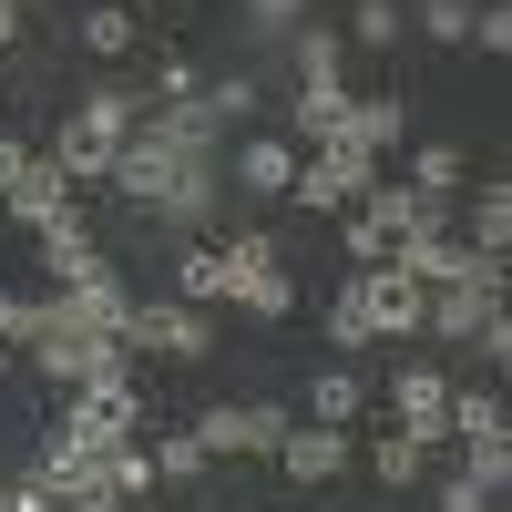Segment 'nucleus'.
<instances>
[{
  "label": "nucleus",
  "instance_id": "obj_18",
  "mask_svg": "<svg viewBox=\"0 0 512 512\" xmlns=\"http://www.w3.org/2000/svg\"><path fill=\"white\" fill-rule=\"evenodd\" d=\"M175 297H185V308H216V297H226V246H216V236H185V256H175Z\"/></svg>",
  "mask_w": 512,
  "mask_h": 512
},
{
  "label": "nucleus",
  "instance_id": "obj_25",
  "mask_svg": "<svg viewBox=\"0 0 512 512\" xmlns=\"http://www.w3.org/2000/svg\"><path fill=\"white\" fill-rule=\"evenodd\" d=\"M369 482H379V492H410V482H420V441L379 431V441H369Z\"/></svg>",
  "mask_w": 512,
  "mask_h": 512
},
{
  "label": "nucleus",
  "instance_id": "obj_40",
  "mask_svg": "<svg viewBox=\"0 0 512 512\" xmlns=\"http://www.w3.org/2000/svg\"><path fill=\"white\" fill-rule=\"evenodd\" d=\"M0 379H11V349H0Z\"/></svg>",
  "mask_w": 512,
  "mask_h": 512
},
{
  "label": "nucleus",
  "instance_id": "obj_2",
  "mask_svg": "<svg viewBox=\"0 0 512 512\" xmlns=\"http://www.w3.org/2000/svg\"><path fill=\"white\" fill-rule=\"evenodd\" d=\"M144 123V93H123V82H93L72 113H62V134L41 144V164H52L62 185H103L113 175V144Z\"/></svg>",
  "mask_w": 512,
  "mask_h": 512
},
{
  "label": "nucleus",
  "instance_id": "obj_3",
  "mask_svg": "<svg viewBox=\"0 0 512 512\" xmlns=\"http://www.w3.org/2000/svg\"><path fill=\"white\" fill-rule=\"evenodd\" d=\"M195 154H216V144H205V134H185L175 113H144L134 134L113 144V175H103V185H113L123 205H134V216H154V205L185 185V164H195Z\"/></svg>",
  "mask_w": 512,
  "mask_h": 512
},
{
  "label": "nucleus",
  "instance_id": "obj_14",
  "mask_svg": "<svg viewBox=\"0 0 512 512\" xmlns=\"http://www.w3.org/2000/svg\"><path fill=\"white\" fill-rule=\"evenodd\" d=\"M390 267H400V277H410L420 297H431V287H461V277H492L482 256L451 236V226H441V236H400V246H390Z\"/></svg>",
  "mask_w": 512,
  "mask_h": 512
},
{
  "label": "nucleus",
  "instance_id": "obj_39",
  "mask_svg": "<svg viewBox=\"0 0 512 512\" xmlns=\"http://www.w3.org/2000/svg\"><path fill=\"white\" fill-rule=\"evenodd\" d=\"M11 11H21V21H31V11H41V0H11Z\"/></svg>",
  "mask_w": 512,
  "mask_h": 512
},
{
  "label": "nucleus",
  "instance_id": "obj_15",
  "mask_svg": "<svg viewBox=\"0 0 512 512\" xmlns=\"http://www.w3.org/2000/svg\"><path fill=\"white\" fill-rule=\"evenodd\" d=\"M349 461H359V451H349V431H328V420H318V431H287V441H277V472H287L297 492L338 482V472H349Z\"/></svg>",
  "mask_w": 512,
  "mask_h": 512
},
{
  "label": "nucleus",
  "instance_id": "obj_12",
  "mask_svg": "<svg viewBox=\"0 0 512 512\" xmlns=\"http://www.w3.org/2000/svg\"><path fill=\"white\" fill-rule=\"evenodd\" d=\"M216 216H226V154H195L185 185L154 205V226H175V236H216Z\"/></svg>",
  "mask_w": 512,
  "mask_h": 512
},
{
  "label": "nucleus",
  "instance_id": "obj_27",
  "mask_svg": "<svg viewBox=\"0 0 512 512\" xmlns=\"http://www.w3.org/2000/svg\"><path fill=\"white\" fill-rule=\"evenodd\" d=\"M461 451H472V472H461V482H472V492H512V441H461Z\"/></svg>",
  "mask_w": 512,
  "mask_h": 512
},
{
  "label": "nucleus",
  "instance_id": "obj_1",
  "mask_svg": "<svg viewBox=\"0 0 512 512\" xmlns=\"http://www.w3.org/2000/svg\"><path fill=\"white\" fill-rule=\"evenodd\" d=\"M31 369L52 379V390H93V379H123V338L113 328H93L72 308V297H31Z\"/></svg>",
  "mask_w": 512,
  "mask_h": 512
},
{
  "label": "nucleus",
  "instance_id": "obj_5",
  "mask_svg": "<svg viewBox=\"0 0 512 512\" xmlns=\"http://www.w3.org/2000/svg\"><path fill=\"white\" fill-rule=\"evenodd\" d=\"M287 431H297V420L277 400H216V410H195V451L205 461H277Z\"/></svg>",
  "mask_w": 512,
  "mask_h": 512
},
{
  "label": "nucleus",
  "instance_id": "obj_17",
  "mask_svg": "<svg viewBox=\"0 0 512 512\" xmlns=\"http://www.w3.org/2000/svg\"><path fill=\"white\" fill-rule=\"evenodd\" d=\"M297 93H349V41H338L328 21H297Z\"/></svg>",
  "mask_w": 512,
  "mask_h": 512
},
{
  "label": "nucleus",
  "instance_id": "obj_10",
  "mask_svg": "<svg viewBox=\"0 0 512 512\" xmlns=\"http://www.w3.org/2000/svg\"><path fill=\"white\" fill-rule=\"evenodd\" d=\"M338 297L369 318V338H420V287L390 267V256H379V267H349V287H338Z\"/></svg>",
  "mask_w": 512,
  "mask_h": 512
},
{
  "label": "nucleus",
  "instance_id": "obj_22",
  "mask_svg": "<svg viewBox=\"0 0 512 512\" xmlns=\"http://www.w3.org/2000/svg\"><path fill=\"white\" fill-rule=\"evenodd\" d=\"M359 410H369V379H359V369H318V379H308V420L338 431V420H359Z\"/></svg>",
  "mask_w": 512,
  "mask_h": 512
},
{
  "label": "nucleus",
  "instance_id": "obj_30",
  "mask_svg": "<svg viewBox=\"0 0 512 512\" xmlns=\"http://www.w3.org/2000/svg\"><path fill=\"white\" fill-rule=\"evenodd\" d=\"M205 472V451H195V431H175V441H154V482H195Z\"/></svg>",
  "mask_w": 512,
  "mask_h": 512
},
{
  "label": "nucleus",
  "instance_id": "obj_9",
  "mask_svg": "<svg viewBox=\"0 0 512 512\" xmlns=\"http://www.w3.org/2000/svg\"><path fill=\"white\" fill-rule=\"evenodd\" d=\"M0 205H11V216H21L31 236H41V226H52L62 205H82V195H72V185L52 175V164L31 154V144H11V134H0Z\"/></svg>",
  "mask_w": 512,
  "mask_h": 512
},
{
  "label": "nucleus",
  "instance_id": "obj_7",
  "mask_svg": "<svg viewBox=\"0 0 512 512\" xmlns=\"http://www.w3.org/2000/svg\"><path fill=\"white\" fill-rule=\"evenodd\" d=\"M123 349H154V359H205L216 349V318L185 308V297H134V318H123Z\"/></svg>",
  "mask_w": 512,
  "mask_h": 512
},
{
  "label": "nucleus",
  "instance_id": "obj_11",
  "mask_svg": "<svg viewBox=\"0 0 512 512\" xmlns=\"http://www.w3.org/2000/svg\"><path fill=\"white\" fill-rule=\"evenodd\" d=\"M390 431L420 441V451L451 441V379H441V369H400V379H390Z\"/></svg>",
  "mask_w": 512,
  "mask_h": 512
},
{
  "label": "nucleus",
  "instance_id": "obj_16",
  "mask_svg": "<svg viewBox=\"0 0 512 512\" xmlns=\"http://www.w3.org/2000/svg\"><path fill=\"white\" fill-rule=\"evenodd\" d=\"M226 175H236V195H287V185H297V144H287V134H246Z\"/></svg>",
  "mask_w": 512,
  "mask_h": 512
},
{
  "label": "nucleus",
  "instance_id": "obj_37",
  "mask_svg": "<svg viewBox=\"0 0 512 512\" xmlns=\"http://www.w3.org/2000/svg\"><path fill=\"white\" fill-rule=\"evenodd\" d=\"M441 512H502V502H492V492H472V482L451 472V482H441Z\"/></svg>",
  "mask_w": 512,
  "mask_h": 512
},
{
  "label": "nucleus",
  "instance_id": "obj_36",
  "mask_svg": "<svg viewBox=\"0 0 512 512\" xmlns=\"http://www.w3.org/2000/svg\"><path fill=\"white\" fill-rule=\"evenodd\" d=\"M21 338H31V297L0 287V349H21Z\"/></svg>",
  "mask_w": 512,
  "mask_h": 512
},
{
  "label": "nucleus",
  "instance_id": "obj_23",
  "mask_svg": "<svg viewBox=\"0 0 512 512\" xmlns=\"http://www.w3.org/2000/svg\"><path fill=\"white\" fill-rule=\"evenodd\" d=\"M451 441H512V420H502V390L482 379V390H451Z\"/></svg>",
  "mask_w": 512,
  "mask_h": 512
},
{
  "label": "nucleus",
  "instance_id": "obj_19",
  "mask_svg": "<svg viewBox=\"0 0 512 512\" xmlns=\"http://www.w3.org/2000/svg\"><path fill=\"white\" fill-rule=\"evenodd\" d=\"M400 134H410V113H400L390 93H349V144H359L369 164H379V154H390Z\"/></svg>",
  "mask_w": 512,
  "mask_h": 512
},
{
  "label": "nucleus",
  "instance_id": "obj_35",
  "mask_svg": "<svg viewBox=\"0 0 512 512\" xmlns=\"http://www.w3.org/2000/svg\"><path fill=\"white\" fill-rule=\"evenodd\" d=\"M472 349H482V359H492V369H502V359H512V308H492V318H482V328H472Z\"/></svg>",
  "mask_w": 512,
  "mask_h": 512
},
{
  "label": "nucleus",
  "instance_id": "obj_21",
  "mask_svg": "<svg viewBox=\"0 0 512 512\" xmlns=\"http://www.w3.org/2000/svg\"><path fill=\"white\" fill-rule=\"evenodd\" d=\"M134 11H123V0H93V11H82V52H93V62H134Z\"/></svg>",
  "mask_w": 512,
  "mask_h": 512
},
{
  "label": "nucleus",
  "instance_id": "obj_4",
  "mask_svg": "<svg viewBox=\"0 0 512 512\" xmlns=\"http://www.w3.org/2000/svg\"><path fill=\"white\" fill-rule=\"evenodd\" d=\"M134 420H144L134 379H93V390H72V400H62V431L41 441V472H82V461H113L123 441H134Z\"/></svg>",
  "mask_w": 512,
  "mask_h": 512
},
{
  "label": "nucleus",
  "instance_id": "obj_26",
  "mask_svg": "<svg viewBox=\"0 0 512 512\" xmlns=\"http://www.w3.org/2000/svg\"><path fill=\"white\" fill-rule=\"evenodd\" d=\"M410 185L451 205V195H461V144H420V154H410Z\"/></svg>",
  "mask_w": 512,
  "mask_h": 512
},
{
  "label": "nucleus",
  "instance_id": "obj_31",
  "mask_svg": "<svg viewBox=\"0 0 512 512\" xmlns=\"http://www.w3.org/2000/svg\"><path fill=\"white\" fill-rule=\"evenodd\" d=\"M154 93H164V103H195V93H205V72H195L185 52H164V62H154Z\"/></svg>",
  "mask_w": 512,
  "mask_h": 512
},
{
  "label": "nucleus",
  "instance_id": "obj_33",
  "mask_svg": "<svg viewBox=\"0 0 512 512\" xmlns=\"http://www.w3.org/2000/svg\"><path fill=\"white\" fill-rule=\"evenodd\" d=\"M472 52H492V62L512 52V11H502V0H482V11H472Z\"/></svg>",
  "mask_w": 512,
  "mask_h": 512
},
{
  "label": "nucleus",
  "instance_id": "obj_38",
  "mask_svg": "<svg viewBox=\"0 0 512 512\" xmlns=\"http://www.w3.org/2000/svg\"><path fill=\"white\" fill-rule=\"evenodd\" d=\"M11 41H21V11H11V0H0V52H11Z\"/></svg>",
  "mask_w": 512,
  "mask_h": 512
},
{
  "label": "nucleus",
  "instance_id": "obj_34",
  "mask_svg": "<svg viewBox=\"0 0 512 512\" xmlns=\"http://www.w3.org/2000/svg\"><path fill=\"white\" fill-rule=\"evenodd\" d=\"M328 349H379V338H369V318L349 308V297H328Z\"/></svg>",
  "mask_w": 512,
  "mask_h": 512
},
{
  "label": "nucleus",
  "instance_id": "obj_41",
  "mask_svg": "<svg viewBox=\"0 0 512 512\" xmlns=\"http://www.w3.org/2000/svg\"><path fill=\"white\" fill-rule=\"evenodd\" d=\"M0 512H11V482H0Z\"/></svg>",
  "mask_w": 512,
  "mask_h": 512
},
{
  "label": "nucleus",
  "instance_id": "obj_29",
  "mask_svg": "<svg viewBox=\"0 0 512 512\" xmlns=\"http://www.w3.org/2000/svg\"><path fill=\"white\" fill-rule=\"evenodd\" d=\"M297 21H318L308 0H246V31H256V41H287Z\"/></svg>",
  "mask_w": 512,
  "mask_h": 512
},
{
  "label": "nucleus",
  "instance_id": "obj_32",
  "mask_svg": "<svg viewBox=\"0 0 512 512\" xmlns=\"http://www.w3.org/2000/svg\"><path fill=\"white\" fill-rule=\"evenodd\" d=\"M338 236H349V267H379V256H390V236H379V226L359 216V205H349V216H338Z\"/></svg>",
  "mask_w": 512,
  "mask_h": 512
},
{
  "label": "nucleus",
  "instance_id": "obj_13",
  "mask_svg": "<svg viewBox=\"0 0 512 512\" xmlns=\"http://www.w3.org/2000/svg\"><path fill=\"white\" fill-rule=\"evenodd\" d=\"M359 216H369L379 236L400 246V236H441V226H451V205H441V195H420V185H390V175H369V195H359Z\"/></svg>",
  "mask_w": 512,
  "mask_h": 512
},
{
  "label": "nucleus",
  "instance_id": "obj_6",
  "mask_svg": "<svg viewBox=\"0 0 512 512\" xmlns=\"http://www.w3.org/2000/svg\"><path fill=\"white\" fill-rule=\"evenodd\" d=\"M216 246H226V308H246V318H287V308H297V277L277 267V236L236 226V236H216Z\"/></svg>",
  "mask_w": 512,
  "mask_h": 512
},
{
  "label": "nucleus",
  "instance_id": "obj_8",
  "mask_svg": "<svg viewBox=\"0 0 512 512\" xmlns=\"http://www.w3.org/2000/svg\"><path fill=\"white\" fill-rule=\"evenodd\" d=\"M369 175H379V164H369L349 134H338L328 154H297V185H287V195L308 205V216H349V205L369 195Z\"/></svg>",
  "mask_w": 512,
  "mask_h": 512
},
{
  "label": "nucleus",
  "instance_id": "obj_28",
  "mask_svg": "<svg viewBox=\"0 0 512 512\" xmlns=\"http://www.w3.org/2000/svg\"><path fill=\"white\" fill-rule=\"evenodd\" d=\"M410 31H431V41H472V0H420Z\"/></svg>",
  "mask_w": 512,
  "mask_h": 512
},
{
  "label": "nucleus",
  "instance_id": "obj_20",
  "mask_svg": "<svg viewBox=\"0 0 512 512\" xmlns=\"http://www.w3.org/2000/svg\"><path fill=\"white\" fill-rule=\"evenodd\" d=\"M461 246H472L482 267H512V195H502V185L472 195V236H461Z\"/></svg>",
  "mask_w": 512,
  "mask_h": 512
},
{
  "label": "nucleus",
  "instance_id": "obj_24",
  "mask_svg": "<svg viewBox=\"0 0 512 512\" xmlns=\"http://www.w3.org/2000/svg\"><path fill=\"white\" fill-rule=\"evenodd\" d=\"M400 31H410L400 0H359V11H349V41H359V52H400Z\"/></svg>",
  "mask_w": 512,
  "mask_h": 512
}]
</instances>
